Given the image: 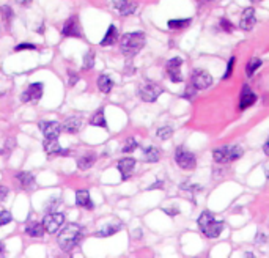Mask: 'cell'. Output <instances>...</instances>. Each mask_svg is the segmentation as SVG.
<instances>
[{
  "instance_id": "obj_14",
  "label": "cell",
  "mask_w": 269,
  "mask_h": 258,
  "mask_svg": "<svg viewBox=\"0 0 269 258\" xmlns=\"http://www.w3.org/2000/svg\"><path fill=\"white\" fill-rule=\"evenodd\" d=\"M255 101H257V94L252 90H250L247 85H246V87H242L241 96H239V109L241 110H246L250 106H254Z\"/></svg>"
},
{
  "instance_id": "obj_20",
  "label": "cell",
  "mask_w": 269,
  "mask_h": 258,
  "mask_svg": "<svg viewBox=\"0 0 269 258\" xmlns=\"http://www.w3.org/2000/svg\"><path fill=\"white\" fill-rule=\"evenodd\" d=\"M25 231H27V235L32 236V238H41L43 235L46 233L43 222H30L29 225L25 227Z\"/></svg>"
},
{
  "instance_id": "obj_39",
  "label": "cell",
  "mask_w": 269,
  "mask_h": 258,
  "mask_svg": "<svg viewBox=\"0 0 269 258\" xmlns=\"http://www.w3.org/2000/svg\"><path fill=\"white\" fill-rule=\"evenodd\" d=\"M24 49L35 50V49H37V46H35V44H30V43H21V44H17V46L14 47L16 52H19V50H24Z\"/></svg>"
},
{
  "instance_id": "obj_45",
  "label": "cell",
  "mask_w": 269,
  "mask_h": 258,
  "mask_svg": "<svg viewBox=\"0 0 269 258\" xmlns=\"http://www.w3.org/2000/svg\"><path fill=\"white\" fill-rule=\"evenodd\" d=\"M32 2V0H17V3H21V5H25V6H27L29 3Z\"/></svg>"
},
{
  "instance_id": "obj_17",
  "label": "cell",
  "mask_w": 269,
  "mask_h": 258,
  "mask_svg": "<svg viewBox=\"0 0 269 258\" xmlns=\"http://www.w3.org/2000/svg\"><path fill=\"white\" fill-rule=\"evenodd\" d=\"M45 150L47 154H50V156H66V154H69L68 150H63L62 147H60L57 139H46L45 140Z\"/></svg>"
},
{
  "instance_id": "obj_30",
  "label": "cell",
  "mask_w": 269,
  "mask_h": 258,
  "mask_svg": "<svg viewBox=\"0 0 269 258\" xmlns=\"http://www.w3.org/2000/svg\"><path fill=\"white\" fill-rule=\"evenodd\" d=\"M0 13H2L3 16V21H5V27L6 29H10V21L13 19V10H11V6H8V5H3L2 8H0Z\"/></svg>"
},
{
  "instance_id": "obj_36",
  "label": "cell",
  "mask_w": 269,
  "mask_h": 258,
  "mask_svg": "<svg viewBox=\"0 0 269 258\" xmlns=\"http://www.w3.org/2000/svg\"><path fill=\"white\" fill-rule=\"evenodd\" d=\"M235 63H236V58H235V57H231V58L228 60L227 71H225V74H224V77H222L224 81H225V79H228V77L231 76V73H233V68H235Z\"/></svg>"
},
{
  "instance_id": "obj_46",
  "label": "cell",
  "mask_w": 269,
  "mask_h": 258,
  "mask_svg": "<svg viewBox=\"0 0 269 258\" xmlns=\"http://www.w3.org/2000/svg\"><path fill=\"white\" fill-rule=\"evenodd\" d=\"M3 252H5V244L0 241V255H3Z\"/></svg>"
},
{
  "instance_id": "obj_7",
  "label": "cell",
  "mask_w": 269,
  "mask_h": 258,
  "mask_svg": "<svg viewBox=\"0 0 269 258\" xmlns=\"http://www.w3.org/2000/svg\"><path fill=\"white\" fill-rule=\"evenodd\" d=\"M162 87H159L158 84L153 82H146L143 84L140 88H138V96L145 102H154L162 94Z\"/></svg>"
},
{
  "instance_id": "obj_5",
  "label": "cell",
  "mask_w": 269,
  "mask_h": 258,
  "mask_svg": "<svg viewBox=\"0 0 269 258\" xmlns=\"http://www.w3.org/2000/svg\"><path fill=\"white\" fill-rule=\"evenodd\" d=\"M175 161H177L178 167L183 169V170H194L195 166H197V159L194 156V153L187 151L183 147L177 148V151H175Z\"/></svg>"
},
{
  "instance_id": "obj_15",
  "label": "cell",
  "mask_w": 269,
  "mask_h": 258,
  "mask_svg": "<svg viewBox=\"0 0 269 258\" xmlns=\"http://www.w3.org/2000/svg\"><path fill=\"white\" fill-rule=\"evenodd\" d=\"M255 24H257L255 10H254V8H247V10L241 16L239 27H241V30H252L255 27Z\"/></svg>"
},
{
  "instance_id": "obj_32",
  "label": "cell",
  "mask_w": 269,
  "mask_h": 258,
  "mask_svg": "<svg viewBox=\"0 0 269 258\" xmlns=\"http://www.w3.org/2000/svg\"><path fill=\"white\" fill-rule=\"evenodd\" d=\"M156 135H158L159 139H162V140H167V139H170V137L173 135V129L170 126H162V128L158 129Z\"/></svg>"
},
{
  "instance_id": "obj_28",
  "label": "cell",
  "mask_w": 269,
  "mask_h": 258,
  "mask_svg": "<svg viewBox=\"0 0 269 258\" xmlns=\"http://www.w3.org/2000/svg\"><path fill=\"white\" fill-rule=\"evenodd\" d=\"M189 24H190V19L189 18L187 19H172V21L167 22L170 30H183V29L187 27Z\"/></svg>"
},
{
  "instance_id": "obj_49",
  "label": "cell",
  "mask_w": 269,
  "mask_h": 258,
  "mask_svg": "<svg viewBox=\"0 0 269 258\" xmlns=\"http://www.w3.org/2000/svg\"><path fill=\"white\" fill-rule=\"evenodd\" d=\"M250 2H260V0H250Z\"/></svg>"
},
{
  "instance_id": "obj_3",
  "label": "cell",
  "mask_w": 269,
  "mask_h": 258,
  "mask_svg": "<svg viewBox=\"0 0 269 258\" xmlns=\"http://www.w3.org/2000/svg\"><path fill=\"white\" fill-rule=\"evenodd\" d=\"M143 46H145V35L142 32L126 33L120 40V49L126 57H134L137 52H140Z\"/></svg>"
},
{
  "instance_id": "obj_35",
  "label": "cell",
  "mask_w": 269,
  "mask_h": 258,
  "mask_svg": "<svg viewBox=\"0 0 269 258\" xmlns=\"http://www.w3.org/2000/svg\"><path fill=\"white\" fill-rule=\"evenodd\" d=\"M197 96V88L194 87L192 84L189 85V87L184 90V93H183V98H186V99H194Z\"/></svg>"
},
{
  "instance_id": "obj_10",
  "label": "cell",
  "mask_w": 269,
  "mask_h": 258,
  "mask_svg": "<svg viewBox=\"0 0 269 258\" xmlns=\"http://www.w3.org/2000/svg\"><path fill=\"white\" fill-rule=\"evenodd\" d=\"M43 96V84L35 82L30 84L27 90H24V93L21 94V101L22 102H32V101H38Z\"/></svg>"
},
{
  "instance_id": "obj_4",
  "label": "cell",
  "mask_w": 269,
  "mask_h": 258,
  "mask_svg": "<svg viewBox=\"0 0 269 258\" xmlns=\"http://www.w3.org/2000/svg\"><path fill=\"white\" fill-rule=\"evenodd\" d=\"M242 156V148L236 145H224L221 148L213 151V158L218 164H227V162L236 161Z\"/></svg>"
},
{
  "instance_id": "obj_41",
  "label": "cell",
  "mask_w": 269,
  "mask_h": 258,
  "mask_svg": "<svg viewBox=\"0 0 269 258\" xmlns=\"http://www.w3.org/2000/svg\"><path fill=\"white\" fill-rule=\"evenodd\" d=\"M77 81H79V76L69 71V85H74V84H77Z\"/></svg>"
},
{
  "instance_id": "obj_47",
  "label": "cell",
  "mask_w": 269,
  "mask_h": 258,
  "mask_svg": "<svg viewBox=\"0 0 269 258\" xmlns=\"http://www.w3.org/2000/svg\"><path fill=\"white\" fill-rule=\"evenodd\" d=\"M197 2L200 3V5H203V3H206V2H213V0H197Z\"/></svg>"
},
{
  "instance_id": "obj_24",
  "label": "cell",
  "mask_w": 269,
  "mask_h": 258,
  "mask_svg": "<svg viewBox=\"0 0 269 258\" xmlns=\"http://www.w3.org/2000/svg\"><path fill=\"white\" fill-rule=\"evenodd\" d=\"M118 38V30L115 25H110V27L107 29V33L104 35L102 41H101V46H110V44H114V43L117 41Z\"/></svg>"
},
{
  "instance_id": "obj_2",
  "label": "cell",
  "mask_w": 269,
  "mask_h": 258,
  "mask_svg": "<svg viewBox=\"0 0 269 258\" xmlns=\"http://www.w3.org/2000/svg\"><path fill=\"white\" fill-rule=\"evenodd\" d=\"M197 223L206 238H218V236H221L222 230H224V222L216 219L214 214L210 211H203L200 214V217H198Z\"/></svg>"
},
{
  "instance_id": "obj_37",
  "label": "cell",
  "mask_w": 269,
  "mask_h": 258,
  "mask_svg": "<svg viewBox=\"0 0 269 258\" xmlns=\"http://www.w3.org/2000/svg\"><path fill=\"white\" fill-rule=\"evenodd\" d=\"M221 29H222V30H225L227 33H231L233 30H235V25H233L228 19L222 18V19H221Z\"/></svg>"
},
{
  "instance_id": "obj_26",
  "label": "cell",
  "mask_w": 269,
  "mask_h": 258,
  "mask_svg": "<svg viewBox=\"0 0 269 258\" xmlns=\"http://www.w3.org/2000/svg\"><path fill=\"white\" fill-rule=\"evenodd\" d=\"M159 158H161V151L156 148V147L145 148V151H143V159L146 162H158Z\"/></svg>"
},
{
  "instance_id": "obj_31",
  "label": "cell",
  "mask_w": 269,
  "mask_h": 258,
  "mask_svg": "<svg viewBox=\"0 0 269 258\" xmlns=\"http://www.w3.org/2000/svg\"><path fill=\"white\" fill-rule=\"evenodd\" d=\"M137 147H138L137 140L134 139V137H129V139L125 142V145H123V148H121V151H123L125 154H129V153H133Z\"/></svg>"
},
{
  "instance_id": "obj_6",
  "label": "cell",
  "mask_w": 269,
  "mask_h": 258,
  "mask_svg": "<svg viewBox=\"0 0 269 258\" xmlns=\"http://www.w3.org/2000/svg\"><path fill=\"white\" fill-rule=\"evenodd\" d=\"M63 222H65V214L54 211V213H47L46 214L45 220H43V225H45L46 233L54 235V233H57V231H60V228H62V225H63Z\"/></svg>"
},
{
  "instance_id": "obj_22",
  "label": "cell",
  "mask_w": 269,
  "mask_h": 258,
  "mask_svg": "<svg viewBox=\"0 0 269 258\" xmlns=\"http://www.w3.org/2000/svg\"><path fill=\"white\" fill-rule=\"evenodd\" d=\"M96 162V154L94 153H87L84 154V156L77 161V166H79L81 170H89L93 167V164Z\"/></svg>"
},
{
  "instance_id": "obj_13",
  "label": "cell",
  "mask_w": 269,
  "mask_h": 258,
  "mask_svg": "<svg viewBox=\"0 0 269 258\" xmlns=\"http://www.w3.org/2000/svg\"><path fill=\"white\" fill-rule=\"evenodd\" d=\"M117 167H118V172L121 173V179L126 181V179H129L133 175L134 167H135V161L133 158H123L118 162Z\"/></svg>"
},
{
  "instance_id": "obj_23",
  "label": "cell",
  "mask_w": 269,
  "mask_h": 258,
  "mask_svg": "<svg viewBox=\"0 0 269 258\" xmlns=\"http://www.w3.org/2000/svg\"><path fill=\"white\" fill-rule=\"evenodd\" d=\"M121 228V223L117 222V223H109V225H106L104 228H99L96 231V236L99 238H106V236H112V235H115L117 231H120Z\"/></svg>"
},
{
  "instance_id": "obj_29",
  "label": "cell",
  "mask_w": 269,
  "mask_h": 258,
  "mask_svg": "<svg viewBox=\"0 0 269 258\" xmlns=\"http://www.w3.org/2000/svg\"><path fill=\"white\" fill-rule=\"evenodd\" d=\"M262 66V60L260 58H252L250 62L247 63V66H246V74L249 76V77H252L254 74H255V71H258V68Z\"/></svg>"
},
{
  "instance_id": "obj_9",
  "label": "cell",
  "mask_w": 269,
  "mask_h": 258,
  "mask_svg": "<svg viewBox=\"0 0 269 258\" xmlns=\"http://www.w3.org/2000/svg\"><path fill=\"white\" fill-rule=\"evenodd\" d=\"M181 65H183V58H179V57L170 58L166 63V71L170 77V81L175 84L183 82V77H181Z\"/></svg>"
},
{
  "instance_id": "obj_38",
  "label": "cell",
  "mask_w": 269,
  "mask_h": 258,
  "mask_svg": "<svg viewBox=\"0 0 269 258\" xmlns=\"http://www.w3.org/2000/svg\"><path fill=\"white\" fill-rule=\"evenodd\" d=\"M11 222V214L8 211H0V227Z\"/></svg>"
},
{
  "instance_id": "obj_16",
  "label": "cell",
  "mask_w": 269,
  "mask_h": 258,
  "mask_svg": "<svg viewBox=\"0 0 269 258\" xmlns=\"http://www.w3.org/2000/svg\"><path fill=\"white\" fill-rule=\"evenodd\" d=\"M114 6L121 16H129V14L135 13V10H137V3L133 2V0H115Z\"/></svg>"
},
{
  "instance_id": "obj_27",
  "label": "cell",
  "mask_w": 269,
  "mask_h": 258,
  "mask_svg": "<svg viewBox=\"0 0 269 258\" xmlns=\"http://www.w3.org/2000/svg\"><path fill=\"white\" fill-rule=\"evenodd\" d=\"M90 125L91 126H99V128H106L107 122H106V117H104V110L99 109L96 114H94L90 120Z\"/></svg>"
},
{
  "instance_id": "obj_12",
  "label": "cell",
  "mask_w": 269,
  "mask_h": 258,
  "mask_svg": "<svg viewBox=\"0 0 269 258\" xmlns=\"http://www.w3.org/2000/svg\"><path fill=\"white\" fill-rule=\"evenodd\" d=\"M40 128L46 139H58L60 132H62V125L58 122H41Z\"/></svg>"
},
{
  "instance_id": "obj_18",
  "label": "cell",
  "mask_w": 269,
  "mask_h": 258,
  "mask_svg": "<svg viewBox=\"0 0 269 258\" xmlns=\"http://www.w3.org/2000/svg\"><path fill=\"white\" fill-rule=\"evenodd\" d=\"M82 126V120L79 117H69L66 118L63 125H62V131L68 132V134H76Z\"/></svg>"
},
{
  "instance_id": "obj_11",
  "label": "cell",
  "mask_w": 269,
  "mask_h": 258,
  "mask_svg": "<svg viewBox=\"0 0 269 258\" xmlns=\"http://www.w3.org/2000/svg\"><path fill=\"white\" fill-rule=\"evenodd\" d=\"M62 35L63 37H76V38H81L82 37V32L79 27V21H77V16H71L63 25L62 29Z\"/></svg>"
},
{
  "instance_id": "obj_42",
  "label": "cell",
  "mask_w": 269,
  "mask_h": 258,
  "mask_svg": "<svg viewBox=\"0 0 269 258\" xmlns=\"http://www.w3.org/2000/svg\"><path fill=\"white\" fill-rule=\"evenodd\" d=\"M164 213L170 214V216H177V214L179 213V210L178 208H166V210H164Z\"/></svg>"
},
{
  "instance_id": "obj_19",
  "label": "cell",
  "mask_w": 269,
  "mask_h": 258,
  "mask_svg": "<svg viewBox=\"0 0 269 258\" xmlns=\"http://www.w3.org/2000/svg\"><path fill=\"white\" fill-rule=\"evenodd\" d=\"M76 203L82 206L85 210H93L94 208V203L90 199V194L89 191H77L76 192Z\"/></svg>"
},
{
  "instance_id": "obj_34",
  "label": "cell",
  "mask_w": 269,
  "mask_h": 258,
  "mask_svg": "<svg viewBox=\"0 0 269 258\" xmlns=\"http://www.w3.org/2000/svg\"><path fill=\"white\" fill-rule=\"evenodd\" d=\"M60 203H62V199H60V197H52V199L46 203V213H54Z\"/></svg>"
},
{
  "instance_id": "obj_40",
  "label": "cell",
  "mask_w": 269,
  "mask_h": 258,
  "mask_svg": "<svg viewBox=\"0 0 269 258\" xmlns=\"http://www.w3.org/2000/svg\"><path fill=\"white\" fill-rule=\"evenodd\" d=\"M8 192H10V191H8V187H5V186L0 184V203L5 202V199L8 197Z\"/></svg>"
},
{
  "instance_id": "obj_8",
  "label": "cell",
  "mask_w": 269,
  "mask_h": 258,
  "mask_svg": "<svg viewBox=\"0 0 269 258\" xmlns=\"http://www.w3.org/2000/svg\"><path fill=\"white\" fill-rule=\"evenodd\" d=\"M190 84L194 85L197 90H205L208 87H211L213 84V77L208 71H203V70H197L192 73L190 76Z\"/></svg>"
},
{
  "instance_id": "obj_44",
  "label": "cell",
  "mask_w": 269,
  "mask_h": 258,
  "mask_svg": "<svg viewBox=\"0 0 269 258\" xmlns=\"http://www.w3.org/2000/svg\"><path fill=\"white\" fill-rule=\"evenodd\" d=\"M263 151L268 154V156H269V137H268V140H266V143L263 145Z\"/></svg>"
},
{
  "instance_id": "obj_21",
  "label": "cell",
  "mask_w": 269,
  "mask_h": 258,
  "mask_svg": "<svg viewBox=\"0 0 269 258\" xmlns=\"http://www.w3.org/2000/svg\"><path fill=\"white\" fill-rule=\"evenodd\" d=\"M16 178L22 189H32L35 186V176L30 173V172H21V173L16 175Z\"/></svg>"
},
{
  "instance_id": "obj_25",
  "label": "cell",
  "mask_w": 269,
  "mask_h": 258,
  "mask_svg": "<svg viewBox=\"0 0 269 258\" xmlns=\"http://www.w3.org/2000/svg\"><path fill=\"white\" fill-rule=\"evenodd\" d=\"M112 87H114V82H112V79H110L109 76L102 74V76L98 77V88H99L102 93H106V94L110 93Z\"/></svg>"
},
{
  "instance_id": "obj_33",
  "label": "cell",
  "mask_w": 269,
  "mask_h": 258,
  "mask_svg": "<svg viewBox=\"0 0 269 258\" xmlns=\"http://www.w3.org/2000/svg\"><path fill=\"white\" fill-rule=\"evenodd\" d=\"M94 66V52L93 50H89L85 55H84V70H91Z\"/></svg>"
},
{
  "instance_id": "obj_43",
  "label": "cell",
  "mask_w": 269,
  "mask_h": 258,
  "mask_svg": "<svg viewBox=\"0 0 269 258\" xmlns=\"http://www.w3.org/2000/svg\"><path fill=\"white\" fill-rule=\"evenodd\" d=\"M164 186V181H158V183H154V184H151L148 189H158V187H162Z\"/></svg>"
},
{
  "instance_id": "obj_1",
  "label": "cell",
  "mask_w": 269,
  "mask_h": 258,
  "mask_svg": "<svg viewBox=\"0 0 269 258\" xmlns=\"http://www.w3.org/2000/svg\"><path fill=\"white\" fill-rule=\"evenodd\" d=\"M82 239V227L79 223H68L63 228H60L58 233V246L63 252H71Z\"/></svg>"
},
{
  "instance_id": "obj_48",
  "label": "cell",
  "mask_w": 269,
  "mask_h": 258,
  "mask_svg": "<svg viewBox=\"0 0 269 258\" xmlns=\"http://www.w3.org/2000/svg\"><path fill=\"white\" fill-rule=\"evenodd\" d=\"M265 172H266V178L269 179V164L266 166V170H265Z\"/></svg>"
}]
</instances>
